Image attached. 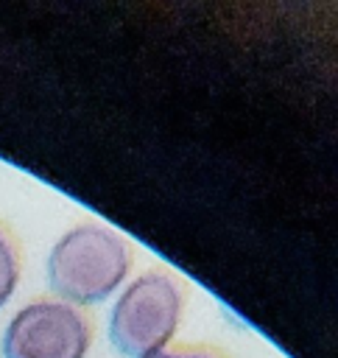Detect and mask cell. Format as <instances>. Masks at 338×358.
Wrapping results in <instances>:
<instances>
[{
    "label": "cell",
    "mask_w": 338,
    "mask_h": 358,
    "mask_svg": "<svg viewBox=\"0 0 338 358\" xmlns=\"http://www.w3.org/2000/svg\"><path fill=\"white\" fill-rule=\"evenodd\" d=\"M22 274V252H20V241L17 235L8 229V224L0 221V308L11 299V294L17 291Z\"/></svg>",
    "instance_id": "4"
},
{
    "label": "cell",
    "mask_w": 338,
    "mask_h": 358,
    "mask_svg": "<svg viewBox=\"0 0 338 358\" xmlns=\"http://www.w3.org/2000/svg\"><path fill=\"white\" fill-rule=\"evenodd\" d=\"M145 358H229V355L212 344H170Z\"/></svg>",
    "instance_id": "5"
},
{
    "label": "cell",
    "mask_w": 338,
    "mask_h": 358,
    "mask_svg": "<svg viewBox=\"0 0 338 358\" xmlns=\"http://www.w3.org/2000/svg\"><path fill=\"white\" fill-rule=\"evenodd\" d=\"M92 347V319L56 296L22 305L6 324L3 358H87Z\"/></svg>",
    "instance_id": "3"
},
{
    "label": "cell",
    "mask_w": 338,
    "mask_h": 358,
    "mask_svg": "<svg viewBox=\"0 0 338 358\" xmlns=\"http://www.w3.org/2000/svg\"><path fill=\"white\" fill-rule=\"evenodd\" d=\"M131 246L128 241L101 221L70 227L50 246L45 274L56 299L75 308L109 299L128 277Z\"/></svg>",
    "instance_id": "1"
},
{
    "label": "cell",
    "mask_w": 338,
    "mask_h": 358,
    "mask_svg": "<svg viewBox=\"0 0 338 358\" xmlns=\"http://www.w3.org/2000/svg\"><path fill=\"white\" fill-rule=\"evenodd\" d=\"M184 285L165 268L137 274L115 299L109 341L126 358H145L170 347L184 313Z\"/></svg>",
    "instance_id": "2"
}]
</instances>
